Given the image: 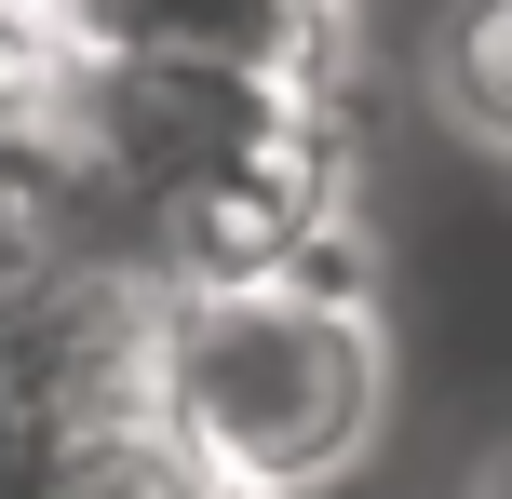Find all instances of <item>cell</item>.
<instances>
[{
	"label": "cell",
	"instance_id": "6da1fadb",
	"mask_svg": "<svg viewBox=\"0 0 512 499\" xmlns=\"http://www.w3.org/2000/svg\"><path fill=\"white\" fill-rule=\"evenodd\" d=\"M135 405L230 499H324L391 419V338L364 297V243L324 230L283 270L162 284L135 338Z\"/></svg>",
	"mask_w": 512,
	"mask_h": 499
},
{
	"label": "cell",
	"instance_id": "7a4b0ae2",
	"mask_svg": "<svg viewBox=\"0 0 512 499\" xmlns=\"http://www.w3.org/2000/svg\"><path fill=\"white\" fill-rule=\"evenodd\" d=\"M54 41L135 68H243V81H337V0H68Z\"/></svg>",
	"mask_w": 512,
	"mask_h": 499
},
{
	"label": "cell",
	"instance_id": "3957f363",
	"mask_svg": "<svg viewBox=\"0 0 512 499\" xmlns=\"http://www.w3.org/2000/svg\"><path fill=\"white\" fill-rule=\"evenodd\" d=\"M418 95H432L445 135H472L486 162H512V0H432Z\"/></svg>",
	"mask_w": 512,
	"mask_h": 499
},
{
	"label": "cell",
	"instance_id": "277c9868",
	"mask_svg": "<svg viewBox=\"0 0 512 499\" xmlns=\"http://www.w3.org/2000/svg\"><path fill=\"white\" fill-rule=\"evenodd\" d=\"M41 499H230V486H216L203 459H189L176 432L149 419V405H95V419H68V432H54Z\"/></svg>",
	"mask_w": 512,
	"mask_h": 499
},
{
	"label": "cell",
	"instance_id": "5b68a950",
	"mask_svg": "<svg viewBox=\"0 0 512 499\" xmlns=\"http://www.w3.org/2000/svg\"><path fill=\"white\" fill-rule=\"evenodd\" d=\"M472 499H512V446H499V459H486V473H472Z\"/></svg>",
	"mask_w": 512,
	"mask_h": 499
},
{
	"label": "cell",
	"instance_id": "8992f818",
	"mask_svg": "<svg viewBox=\"0 0 512 499\" xmlns=\"http://www.w3.org/2000/svg\"><path fill=\"white\" fill-rule=\"evenodd\" d=\"M0 14H41V27H54V14H68V0H0Z\"/></svg>",
	"mask_w": 512,
	"mask_h": 499
}]
</instances>
